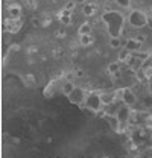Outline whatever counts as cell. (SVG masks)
I'll return each mask as SVG.
<instances>
[{
  "mask_svg": "<svg viewBox=\"0 0 152 158\" xmlns=\"http://www.w3.org/2000/svg\"><path fill=\"white\" fill-rule=\"evenodd\" d=\"M128 47H129V49H137V47H138V43H137V41H133V40H129V41H128Z\"/></svg>",
  "mask_w": 152,
  "mask_h": 158,
  "instance_id": "2",
  "label": "cell"
},
{
  "mask_svg": "<svg viewBox=\"0 0 152 158\" xmlns=\"http://www.w3.org/2000/svg\"><path fill=\"white\" fill-rule=\"evenodd\" d=\"M131 21H133V24H135V26H143L146 23V17L143 14H140V12H134L133 15H131Z\"/></svg>",
  "mask_w": 152,
  "mask_h": 158,
  "instance_id": "1",
  "label": "cell"
}]
</instances>
